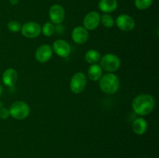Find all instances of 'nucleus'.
Here are the masks:
<instances>
[{
	"instance_id": "obj_1",
	"label": "nucleus",
	"mask_w": 159,
	"mask_h": 158,
	"mask_svg": "<svg viewBox=\"0 0 159 158\" xmlns=\"http://www.w3.org/2000/svg\"><path fill=\"white\" fill-rule=\"evenodd\" d=\"M132 109L137 115L141 116H147L154 110L155 100L149 94H141L136 96L132 101Z\"/></svg>"
},
{
	"instance_id": "obj_2",
	"label": "nucleus",
	"mask_w": 159,
	"mask_h": 158,
	"mask_svg": "<svg viewBox=\"0 0 159 158\" xmlns=\"http://www.w3.org/2000/svg\"><path fill=\"white\" fill-rule=\"evenodd\" d=\"M99 81V85L101 91L106 94H115L119 90L120 81L118 76L113 73H107L102 74Z\"/></svg>"
},
{
	"instance_id": "obj_3",
	"label": "nucleus",
	"mask_w": 159,
	"mask_h": 158,
	"mask_svg": "<svg viewBox=\"0 0 159 158\" xmlns=\"http://www.w3.org/2000/svg\"><path fill=\"white\" fill-rule=\"evenodd\" d=\"M99 65L102 68V71L108 73H113L120 68L121 60L116 54H107L100 58Z\"/></svg>"
},
{
	"instance_id": "obj_4",
	"label": "nucleus",
	"mask_w": 159,
	"mask_h": 158,
	"mask_svg": "<svg viewBox=\"0 0 159 158\" xmlns=\"http://www.w3.org/2000/svg\"><path fill=\"white\" fill-rule=\"evenodd\" d=\"M9 114L13 119L22 120L29 116L30 108L29 105L23 101H17L13 102L9 108Z\"/></svg>"
},
{
	"instance_id": "obj_5",
	"label": "nucleus",
	"mask_w": 159,
	"mask_h": 158,
	"mask_svg": "<svg viewBox=\"0 0 159 158\" xmlns=\"http://www.w3.org/2000/svg\"><path fill=\"white\" fill-rule=\"evenodd\" d=\"M86 76L83 72L75 73L70 81V89L75 94H80L86 87Z\"/></svg>"
},
{
	"instance_id": "obj_6",
	"label": "nucleus",
	"mask_w": 159,
	"mask_h": 158,
	"mask_svg": "<svg viewBox=\"0 0 159 158\" xmlns=\"http://www.w3.org/2000/svg\"><path fill=\"white\" fill-rule=\"evenodd\" d=\"M20 32L26 38H37L41 33V26L36 22H27L22 26Z\"/></svg>"
},
{
	"instance_id": "obj_7",
	"label": "nucleus",
	"mask_w": 159,
	"mask_h": 158,
	"mask_svg": "<svg viewBox=\"0 0 159 158\" xmlns=\"http://www.w3.org/2000/svg\"><path fill=\"white\" fill-rule=\"evenodd\" d=\"M115 23L120 30L125 31V32L132 31L134 29L135 26H136V23L133 17L127 14H121L118 15L117 18L116 19Z\"/></svg>"
},
{
	"instance_id": "obj_8",
	"label": "nucleus",
	"mask_w": 159,
	"mask_h": 158,
	"mask_svg": "<svg viewBox=\"0 0 159 158\" xmlns=\"http://www.w3.org/2000/svg\"><path fill=\"white\" fill-rule=\"evenodd\" d=\"M53 52L61 57H67L71 52V46L66 40L58 39L55 40L52 46Z\"/></svg>"
},
{
	"instance_id": "obj_9",
	"label": "nucleus",
	"mask_w": 159,
	"mask_h": 158,
	"mask_svg": "<svg viewBox=\"0 0 159 158\" xmlns=\"http://www.w3.org/2000/svg\"><path fill=\"white\" fill-rule=\"evenodd\" d=\"M49 18L53 24H61L65 18V11L59 4H54L50 8Z\"/></svg>"
},
{
	"instance_id": "obj_10",
	"label": "nucleus",
	"mask_w": 159,
	"mask_h": 158,
	"mask_svg": "<svg viewBox=\"0 0 159 158\" xmlns=\"http://www.w3.org/2000/svg\"><path fill=\"white\" fill-rule=\"evenodd\" d=\"M100 24V15L96 11L87 13L83 20V26L87 30H94Z\"/></svg>"
},
{
	"instance_id": "obj_11",
	"label": "nucleus",
	"mask_w": 159,
	"mask_h": 158,
	"mask_svg": "<svg viewBox=\"0 0 159 158\" xmlns=\"http://www.w3.org/2000/svg\"><path fill=\"white\" fill-rule=\"evenodd\" d=\"M53 56L52 46L48 44H43L39 46L35 52V58L39 63H47Z\"/></svg>"
},
{
	"instance_id": "obj_12",
	"label": "nucleus",
	"mask_w": 159,
	"mask_h": 158,
	"mask_svg": "<svg viewBox=\"0 0 159 158\" xmlns=\"http://www.w3.org/2000/svg\"><path fill=\"white\" fill-rule=\"evenodd\" d=\"M71 38L78 44H84L89 39V32L84 26H76L71 32Z\"/></svg>"
},
{
	"instance_id": "obj_13",
	"label": "nucleus",
	"mask_w": 159,
	"mask_h": 158,
	"mask_svg": "<svg viewBox=\"0 0 159 158\" xmlns=\"http://www.w3.org/2000/svg\"><path fill=\"white\" fill-rule=\"evenodd\" d=\"M18 78V73L13 68H8L2 74V81L6 86L13 87Z\"/></svg>"
},
{
	"instance_id": "obj_14",
	"label": "nucleus",
	"mask_w": 159,
	"mask_h": 158,
	"mask_svg": "<svg viewBox=\"0 0 159 158\" xmlns=\"http://www.w3.org/2000/svg\"><path fill=\"white\" fill-rule=\"evenodd\" d=\"M132 129L134 133L137 135L144 134L148 129V122L145 119L142 117H138L135 119L132 123Z\"/></svg>"
},
{
	"instance_id": "obj_15",
	"label": "nucleus",
	"mask_w": 159,
	"mask_h": 158,
	"mask_svg": "<svg viewBox=\"0 0 159 158\" xmlns=\"http://www.w3.org/2000/svg\"><path fill=\"white\" fill-rule=\"evenodd\" d=\"M99 9L104 13H111L114 12L118 6L116 0H100L99 2Z\"/></svg>"
},
{
	"instance_id": "obj_16",
	"label": "nucleus",
	"mask_w": 159,
	"mask_h": 158,
	"mask_svg": "<svg viewBox=\"0 0 159 158\" xmlns=\"http://www.w3.org/2000/svg\"><path fill=\"white\" fill-rule=\"evenodd\" d=\"M102 72H103V71H102L100 65L98 64H91L88 69L89 78L93 81H97L103 74Z\"/></svg>"
},
{
	"instance_id": "obj_17",
	"label": "nucleus",
	"mask_w": 159,
	"mask_h": 158,
	"mask_svg": "<svg viewBox=\"0 0 159 158\" xmlns=\"http://www.w3.org/2000/svg\"><path fill=\"white\" fill-rule=\"evenodd\" d=\"M101 54L96 50H89L85 54V60L89 64H95L100 60Z\"/></svg>"
},
{
	"instance_id": "obj_18",
	"label": "nucleus",
	"mask_w": 159,
	"mask_h": 158,
	"mask_svg": "<svg viewBox=\"0 0 159 158\" xmlns=\"http://www.w3.org/2000/svg\"><path fill=\"white\" fill-rule=\"evenodd\" d=\"M100 23L106 28H111L114 26L115 20L112 15L108 13H104L100 15Z\"/></svg>"
},
{
	"instance_id": "obj_19",
	"label": "nucleus",
	"mask_w": 159,
	"mask_h": 158,
	"mask_svg": "<svg viewBox=\"0 0 159 158\" xmlns=\"http://www.w3.org/2000/svg\"><path fill=\"white\" fill-rule=\"evenodd\" d=\"M41 32L45 37H51L55 32V26L51 22H47L42 26Z\"/></svg>"
},
{
	"instance_id": "obj_20",
	"label": "nucleus",
	"mask_w": 159,
	"mask_h": 158,
	"mask_svg": "<svg viewBox=\"0 0 159 158\" xmlns=\"http://www.w3.org/2000/svg\"><path fill=\"white\" fill-rule=\"evenodd\" d=\"M153 3V0H135V6L139 10H144L150 7Z\"/></svg>"
},
{
	"instance_id": "obj_21",
	"label": "nucleus",
	"mask_w": 159,
	"mask_h": 158,
	"mask_svg": "<svg viewBox=\"0 0 159 158\" xmlns=\"http://www.w3.org/2000/svg\"><path fill=\"white\" fill-rule=\"evenodd\" d=\"M21 24L19 23L18 21H15V20H12L8 23L7 24V28L10 32L12 33H17L20 32V29H21Z\"/></svg>"
},
{
	"instance_id": "obj_22",
	"label": "nucleus",
	"mask_w": 159,
	"mask_h": 158,
	"mask_svg": "<svg viewBox=\"0 0 159 158\" xmlns=\"http://www.w3.org/2000/svg\"><path fill=\"white\" fill-rule=\"evenodd\" d=\"M9 116H10V114H9V111L7 108H5V107L0 108V119H6Z\"/></svg>"
},
{
	"instance_id": "obj_23",
	"label": "nucleus",
	"mask_w": 159,
	"mask_h": 158,
	"mask_svg": "<svg viewBox=\"0 0 159 158\" xmlns=\"http://www.w3.org/2000/svg\"><path fill=\"white\" fill-rule=\"evenodd\" d=\"M9 2H10V4L13 5V6H15V5H17L19 2V0H9Z\"/></svg>"
},
{
	"instance_id": "obj_24",
	"label": "nucleus",
	"mask_w": 159,
	"mask_h": 158,
	"mask_svg": "<svg viewBox=\"0 0 159 158\" xmlns=\"http://www.w3.org/2000/svg\"><path fill=\"white\" fill-rule=\"evenodd\" d=\"M2 94V87L0 85V97H1Z\"/></svg>"
},
{
	"instance_id": "obj_25",
	"label": "nucleus",
	"mask_w": 159,
	"mask_h": 158,
	"mask_svg": "<svg viewBox=\"0 0 159 158\" xmlns=\"http://www.w3.org/2000/svg\"><path fill=\"white\" fill-rule=\"evenodd\" d=\"M2 107H3V104H2V102H0V108H2Z\"/></svg>"
},
{
	"instance_id": "obj_26",
	"label": "nucleus",
	"mask_w": 159,
	"mask_h": 158,
	"mask_svg": "<svg viewBox=\"0 0 159 158\" xmlns=\"http://www.w3.org/2000/svg\"><path fill=\"white\" fill-rule=\"evenodd\" d=\"M144 158H149V157H144Z\"/></svg>"
}]
</instances>
